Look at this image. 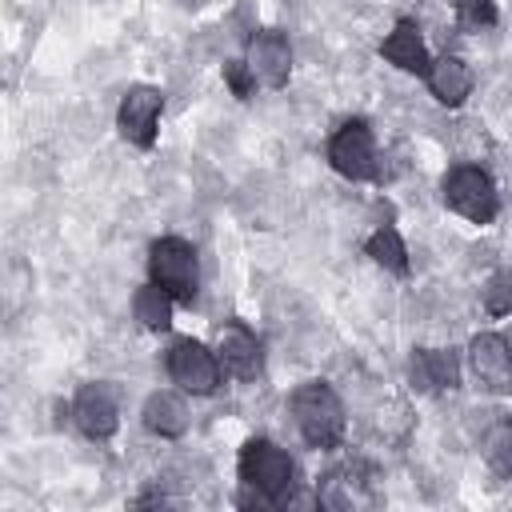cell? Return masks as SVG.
<instances>
[{
  "label": "cell",
  "instance_id": "1",
  "mask_svg": "<svg viewBox=\"0 0 512 512\" xmlns=\"http://www.w3.org/2000/svg\"><path fill=\"white\" fill-rule=\"evenodd\" d=\"M288 408H292L296 432H300L312 448H324V452H328V448H336V444L344 440L348 416H344V404H340V396L332 392V384H324V380H304V384L292 392Z\"/></svg>",
  "mask_w": 512,
  "mask_h": 512
},
{
  "label": "cell",
  "instance_id": "2",
  "mask_svg": "<svg viewBox=\"0 0 512 512\" xmlns=\"http://www.w3.org/2000/svg\"><path fill=\"white\" fill-rule=\"evenodd\" d=\"M236 472H240L244 488L256 492V500H264V504H284L288 492H292V484H296V464H292V456H288L280 444L264 440V436H252V440L240 448Z\"/></svg>",
  "mask_w": 512,
  "mask_h": 512
},
{
  "label": "cell",
  "instance_id": "3",
  "mask_svg": "<svg viewBox=\"0 0 512 512\" xmlns=\"http://www.w3.org/2000/svg\"><path fill=\"white\" fill-rule=\"evenodd\" d=\"M440 196H444V204L456 216H464L472 224H492L496 212H500V192H496L492 176L480 164H456V168H448L444 180H440Z\"/></svg>",
  "mask_w": 512,
  "mask_h": 512
},
{
  "label": "cell",
  "instance_id": "4",
  "mask_svg": "<svg viewBox=\"0 0 512 512\" xmlns=\"http://www.w3.org/2000/svg\"><path fill=\"white\" fill-rule=\"evenodd\" d=\"M148 280L160 284L176 304H192L200 284V260L196 248L180 236H160L148 248Z\"/></svg>",
  "mask_w": 512,
  "mask_h": 512
},
{
  "label": "cell",
  "instance_id": "5",
  "mask_svg": "<svg viewBox=\"0 0 512 512\" xmlns=\"http://www.w3.org/2000/svg\"><path fill=\"white\" fill-rule=\"evenodd\" d=\"M164 368H168V376L180 392L212 396L220 388V356L212 348H204L200 340H192V336L172 340V348L164 356Z\"/></svg>",
  "mask_w": 512,
  "mask_h": 512
},
{
  "label": "cell",
  "instance_id": "6",
  "mask_svg": "<svg viewBox=\"0 0 512 512\" xmlns=\"http://www.w3.org/2000/svg\"><path fill=\"white\" fill-rule=\"evenodd\" d=\"M328 164L344 176V180H380V160H376V140L372 128L364 120H348L332 132L328 140Z\"/></svg>",
  "mask_w": 512,
  "mask_h": 512
},
{
  "label": "cell",
  "instance_id": "7",
  "mask_svg": "<svg viewBox=\"0 0 512 512\" xmlns=\"http://www.w3.org/2000/svg\"><path fill=\"white\" fill-rule=\"evenodd\" d=\"M72 424L88 436V440H108L120 428V396L108 380H88L80 384V392L72 396Z\"/></svg>",
  "mask_w": 512,
  "mask_h": 512
},
{
  "label": "cell",
  "instance_id": "8",
  "mask_svg": "<svg viewBox=\"0 0 512 512\" xmlns=\"http://www.w3.org/2000/svg\"><path fill=\"white\" fill-rule=\"evenodd\" d=\"M160 112H164V92L152 84H132L120 96L116 108V128L128 144L136 148H152L156 144V128H160Z\"/></svg>",
  "mask_w": 512,
  "mask_h": 512
},
{
  "label": "cell",
  "instance_id": "9",
  "mask_svg": "<svg viewBox=\"0 0 512 512\" xmlns=\"http://www.w3.org/2000/svg\"><path fill=\"white\" fill-rule=\"evenodd\" d=\"M316 500L332 512H352L360 504H372V472L360 460H344L332 464L320 480H316Z\"/></svg>",
  "mask_w": 512,
  "mask_h": 512
},
{
  "label": "cell",
  "instance_id": "10",
  "mask_svg": "<svg viewBox=\"0 0 512 512\" xmlns=\"http://www.w3.org/2000/svg\"><path fill=\"white\" fill-rule=\"evenodd\" d=\"M244 60H248L256 84H264V88H272V92H280V88L288 84V76H292V44H288V36L276 32V28H260L256 36H248Z\"/></svg>",
  "mask_w": 512,
  "mask_h": 512
},
{
  "label": "cell",
  "instance_id": "11",
  "mask_svg": "<svg viewBox=\"0 0 512 512\" xmlns=\"http://www.w3.org/2000/svg\"><path fill=\"white\" fill-rule=\"evenodd\" d=\"M216 356H220V368H224L232 380H240V384H248V380H256V376L264 372V348H260L256 332L244 328L240 320H232V324L220 328V336H216Z\"/></svg>",
  "mask_w": 512,
  "mask_h": 512
},
{
  "label": "cell",
  "instance_id": "12",
  "mask_svg": "<svg viewBox=\"0 0 512 512\" xmlns=\"http://www.w3.org/2000/svg\"><path fill=\"white\" fill-rule=\"evenodd\" d=\"M468 364L480 388L488 392H508L512 388V344L500 332H480L468 344Z\"/></svg>",
  "mask_w": 512,
  "mask_h": 512
},
{
  "label": "cell",
  "instance_id": "13",
  "mask_svg": "<svg viewBox=\"0 0 512 512\" xmlns=\"http://www.w3.org/2000/svg\"><path fill=\"white\" fill-rule=\"evenodd\" d=\"M408 380L416 392H452L460 384V360L452 348H416L408 356Z\"/></svg>",
  "mask_w": 512,
  "mask_h": 512
},
{
  "label": "cell",
  "instance_id": "14",
  "mask_svg": "<svg viewBox=\"0 0 512 512\" xmlns=\"http://www.w3.org/2000/svg\"><path fill=\"white\" fill-rule=\"evenodd\" d=\"M380 56H384L392 68L412 72V76H424L428 64H432L428 44H424V36H420V28H416L412 20H396V28H392V32L384 36V44H380Z\"/></svg>",
  "mask_w": 512,
  "mask_h": 512
},
{
  "label": "cell",
  "instance_id": "15",
  "mask_svg": "<svg viewBox=\"0 0 512 512\" xmlns=\"http://www.w3.org/2000/svg\"><path fill=\"white\" fill-rule=\"evenodd\" d=\"M424 80H428V92H432L444 108H460V104L472 96V84H476L468 60H460V56H440V60H432L428 72H424Z\"/></svg>",
  "mask_w": 512,
  "mask_h": 512
},
{
  "label": "cell",
  "instance_id": "16",
  "mask_svg": "<svg viewBox=\"0 0 512 512\" xmlns=\"http://www.w3.org/2000/svg\"><path fill=\"white\" fill-rule=\"evenodd\" d=\"M144 428L152 432V436H160V440H176V436H184L188 432V404H184V396H176V392H152L148 400H144Z\"/></svg>",
  "mask_w": 512,
  "mask_h": 512
},
{
  "label": "cell",
  "instance_id": "17",
  "mask_svg": "<svg viewBox=\"0 0 512 512\" xmlns=\"http://www.w3.org/2000/svg\"><path fill=\"white\" fill-rule=\"evenodd\" d=\"M364 252L372 256V264H380L384 272L392 276H408V244L400 240V232L392 224H380L368 240H364Z\"/></svg>",
  "mask_w": 512,
  "mask_h": 512
},
{
  "label": "cell",
  "instance_id": "18",
  "mask_svg": "<svg viewBox=\"0 0 512 512\" xmlns=\"http://www.w3.org/2000/svg\"><path fill=\"white\" fill-rule=\"evenodd\" d=\"M172 296L160 288V284H144V288H136V296H132V312H136V320L148 328V332H168L172 328Z\"/></svg>",
  "mask_w": 512,
  "mask_h": 512
},
{
  "label": "cell",
  "instance_id": "19",
  "mask_svg": "<svg viewBox=\"0 0 512 512\" xmlns=\"http://www.w3.org/2000/svg\"><path fill=\"white\" fill-rule=\"evenodd\" d=\"M484 460L492 464L496 476L512 480V416H500L488 436H484Z\"/></svg>",
  "mask_w": 512,
  "mask_h": 512
},
{
  "label": "cell",
  "instance_id": "20",
  "mask_svg": "<svg viewBox=\"0 0 512 512\" xmlns=\"http://www.w3.org/2000/svg\"><path fill=\"white\" fill-rule=\"evenodd\" d=\"M484 312L488 316H512V272L500 268L484 284Z\"/></svg>",
  "mask_w": 512,
  "mask_h": 512
},
{
  "label": "cell",
  "instance_id": "21",
  "mask_svg": "<svg viewBox=\"0 0 512 512\" xmlns=\"http://www.w3.org/2000/svg\"><path fill=\"white\" fill-rule=\"evenodd\" d=\"M456 12H460V24L464 28H492L500 16H496V4L492 0H452Z\"/></svg>",
  "mask_w": 512,
  "mask_h": 512
},
{
  "label": "cell",
  "instance_id": "22",
  "mask_svg": "<svg viewBox=\"0 0 512 512\" xmlns=\"http://www.w3.org/2000/svg\"><path fill=\"white\" fill-rule=\"evenodd\" d=\"M224 80H228V88H232L236 100H248L256 92V76H252L248 60H228L224 64Z\"/></svg>",
  "mask_w": 512,
  "mask_h": 512
}]
</instances>
